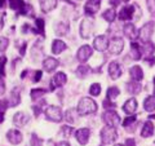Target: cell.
I'll use <instances>...</instances> for the list:
<instances>
[{
  "mask_svg": "<svg viewBox=\"0 0 155 146\" xmlns=\"http://www.w3.org/2000/svg\"><path fill=\"white\" fill-rule=\"evenodd\" d=\"M97 111V104L89 98V97H84L79 101L78 104V113L79 115H88V114H93Z\"/></svg>",
  "mask_w": 155,
  "mask_h": 146,
  "instance_id": "cell-1",
  "label": "cell"
},
{
  "mask_svg": "<svg viewBox=\"0 0 155 146\" xmlns=\"http://www.w3.org/2000/svg\"><path fill=\"white\" fill-rule=\"evenodd\" d=\"M116 137H118V133H116L114 127H109L107 125V127L102 128V131H101V141H102L104 145L114 142Z\"/></svg>",
  "mask_w": 155,
  "mask_h": 146,
  "instance_id": "cell-2",
  "label": "cell"
},
{
  "mask_svg": "<svg viewBox=\"0 0 155 146\" xmlns=\"http://www.w3.org/2000/svg\"><path fill=\"white\" fill-rule=\"evenodd\" d=\"M102 119L109 127H118L120 123V116L115 113L114 110H107L105 111V114L102 115Z\"/></svg>",
  "mask_w": 155,
  "mask_h": 146,
  "instance_id": "cell-3",
  "label": "cell"
},
{
  "mask_svg": "<svg viewBox=\"0 0 155 146\" xmlns=\"http://www.w3.org/2000/svg\"><path fill=\"white\" fill-rule=\"evenodd\" d=\"M45 118L51 121H61L64 115H62V111L60 108H57V106H48L45 109Z\"/></svg>",
  "mask_w": 155,
  "mask_h": 146,
  "instance_id": "cell-4",
  "label": "cell"
},
{
  "mask_svg": "<svg viewBox=\"0 0 155 146\" xmlns=\"http://www.w3.org/2000/svg\"><path fill=\"white\" fill-rule=\"evenodd\" d=\"M153 31H154V22H147L140 28V32H138V36L141 39L142 43H147L150 41V38L153 35Z\"/></svg>",
  "mask_w": 155,
  "mask_h": 146,
  "instance_id": "cell-5",
  "label": "cell"
},
{
  "mask_svg": "<svg viewBox=\"0 0 155 146\" xmlns=\"http://www.w3.org/2000/svg\"><path fill=\"white\" fill-rule=\"evenodd\" d=\"M123 48H124V41L122 38L115 36L111 39L110 45H109V51L111 55H119V53L123 51Z\"/></svg>",
  "mask_w": 155,
  "mask_h": 146,
  "instance_id": "cell-6",
  "label": "cell"
},
{
  "mask_svg": "<svg viewBox=\"0 0 155 146\" xmlns=\"http://www.w3.org/2000/svg\"><path fill=\"white\" fill-rule=\"evenodd\" d=\"M80 36L83 39H88L92 35V31H93V23L89 19H83L80 23Z\"/></svg>",
  "mask_w": 155,
  "mask_h": 146,
  "instance_id": "cell-7",
  "label": "cell"
},
{
  "mask_svg": "<svg viewBox=\"0 0 155 146\" xmlns=\"http://www.w3.org/2000/svg\"><path fill=\"white\" fill-rule=\"evenodd\" d=\"M92 56V48L89 45H83L78 49V53H76V57L78 60L80 62H85L88 61V58Z\"/></svg>",
  "mask_w": 155,
  "mask_h": 146,
  "instance_id": "cell-8",
  "label": "cell"
},
{
  "mask_svg": "<svg viewBox=\"0 0 155 146\" xmlns=\"http://www.w3.org/2000/svg\"><path fill=\"white\" fill-rule=\"evenodd\" d=\"M93 45L98 52H104V51H106L109 48V40H107V38H106L105 35H100V36H97L94 39Z\"/></svg>",
  "mask_w": 155,
  "mask_h": 146,
  "instance_id": "cell-9",
  "label": "cell"
},
{
  "mask_svg": "<svg viewBox=\"0 0 155 146\" xmlns=\"http://www.w3.org/2000/svg\"><path fill=\"white\" fill-rule=\"evenodd\" d=\"M109 75H110V78L113 80H116L120 75H122V67H120V65L116 61L110 62V65H109Z\"/></svg>",
  "mask_w": 155,
  "mask_h": 146,
  "instance_id": "cell-10",
  "label": "cell"
},
{
  "mask_svg": "<svg viewBox=\"0 0 155 146\" xmlns=\"http://www.w3.org/2000/svg\"><path fill=\"white\" fill-rule=\"evenodd\" d=\"M89 134H91V132L88 128H80L75 132V137L80 145H85L89 140Z\"/></svg>",
  "mask_w": 155,
  "mask_h": 146,
  "instance_id": "cell-11",
  "label": "cell"
},
{
  "mask_svg": "<svg viewBox=\"0 0 155 146\" xmlns=\"http://www.w3.org/2000/svg\"><path fill=\"white\" fill-rule=\"evenodd\" d=\"M28 120H30V116L25 113H17L13 116V123L16 124V127H19V128L25 127L26 123H28Z\"/></svg>",
  "mask_w": 155,
  "mask_h": 146,
  "instance_id": "cell-12",
  "label": "cell"
},
{
  "mask_svg": "<svg viewBox=\"0 0 155 146\" xmlns=\"http://www.w3.org/2000/svg\"><path fill=\"white\" fill-rule=\"evenodd\" d=\"M7 138L11 144L18 145V144H21V141H22V133L19 132L18 129H11V131H8V133H7Z\"/></svg>",
  "mask_w": 155,
  "mask_h": 146,
  "instance_id": "cell-13",
  "label": "cell"
},
{
  "mask_svg": "<svg viewBox=\"0 0 155 146\" xmlns=\"http://www.w3.org/2000/svg\"><path fill=\"white\" fill-rule=\"evenodd\" d=\"M101 7V0H88L85 4V13L87 14H94L96 12H98V9Z\"/></svg>",
  "mask_w": 155,
  "mask_h": 146,
  "instance_id": "cell-14",
  "label": "cell"
},
{
  "mask_svg": "<svg viewBox=\"0 0 155 146\" xmlns=\"http://www.w3.org/2000/svg\"><path fill=\"white\" fill-rule=\"evenodd\" d=\"M133 13H134V7L133 5L124 7L122 11L119 12V19H122V21H129V19L133 17Z\"/></svg>",
  "mask_w": 155,
  "mask_h": 146,
  "instance_id": "cell-15",
  "label": "cell"
},
{
  "mask_svg": "<svg viewBox=\"0 0 155 146\" xmlns=\"http://www.w3.org/2000/svg\"><path fill=\"white\" fill-rule=\"evenodd\" d=\"M142 52H143V49H142V47H140L138 43L133 41L132 44H130V57H132V60H134V61L140 60V58L142 57Z\"/></svg>",
  "mask_w": 155,
  "mask_h": 146,
  "instance_id": "cell-16",
  "label": "cell"
},
{
  "mask_svg": "<svg viewBox=\"0 0 155 146\" xmlns=\"http://www.w3.org/2000/svg\"><path fill=\"white\" fill-rule=\"evenodd\" d=\"M58 65H60V62L53 57H47V58H44V61H43V67H44V70L48 72L53 71Z\"/></svg>",
  "mask_w": 155,
  "mask_h": 146,
  "instance_id": "cell-17",
  "label": "cell"
},
{
  "mask_svg": "<svg viewBox=\"0 0 155 146\" xmlns=\"http://www.w3.org/2000/svg\"><path fill=\"white\" fill-rule=\"evenodd\" d=\"M40 2V8L43 12H51L57 7L58 0H39Z\"/></svg>",
  "mask_w": 155,
  "mask_h": 146,
  "instance_id": "cell-18",
  "label": "cell"
},
{
  "mask_svg": "<svg viewBox=\"0 0 155 146\" xmlns=\"http://www.w3.org/2000/svg\"><path fill=\"white\" fill-rule=\"evenodd\" d=\"M129 75H130V78H132V80H136V81H141L143 79V71L140 66L130 67Z\"/></svg>",
  "mask_w": 155,
  "mask_h": 146,
  "instance_id": "cell-19",
  "label": "cell"
},
{
  "mask_svg": "<svg viewBox=\"0 0 155 146\" xmlns=\"http://www.w3.org/2000/svg\"><path fill=\"white\" fill-rule=\"evenodd\" d=\"M124 35L127 36L128 39H132V40L138 36V34H137V31H136V27H134L133 23H130V22L125 23V26H124Z\"/></svg>",
  "mask_w": 155,
  "mask_h": 146,
  "instance_id": "cell-20",
  "label": "cell"
},
{
  "mask_svg": "<svg viewBox=\"0 0 155 146\" xmlns=\"http://www.w3.org/2000/svg\"><path fill=\"white\" fill-rule=\"evenodd\" d=\"M123 110L127 114H133L134 111L137 110V101H136V98H129V100L125 101V104L123 106Z\"/></svg>",
  "mask_w": 155,
  "mask_h": 146,
  "instance_id": "cell-21",
  "label": "cell"
},
{
  "mask_svg": "<svg viewBox=\"0 0 155 146\" xmlns=\"http://www.w3.org/2000/svg\"><path fill=\"white\" fill-rule=\"evenodd\" d=\"M66 81H67V76H66L65 72H57V74L54 75V78H53V80H52V83H53V84H54L56 87H62V85H65Z\"/></svg>",
  "mask_w": 155,
  "mask_h": 146,
  "instance_id": "cell-22",
  "label": "cell"
},
{
  "mask_svg": "<svg viewBox=\"0 0 155 146\" xmlns=\"http://www.w3.org/2000/svg\"><path fill=\"white\" fill-rule=\"evenodd\" d=\"M9 106H17L21 102V96H19V88H14L12 91L11 98H9Z\"/></svg>",
  "mask_w": 155,
  "mask_h": 146,
  "instance_id": "cell-23",
  "label": "cell"
},
{
  "mask_svg": "<svg viewBox=\"0 0 155 146\" xmlns=\"http://www.w3.org/2000/svg\"><path fill=\"white\" fill-rule=\"evenodd\" d=\"M66 49V44L62 40H56L53 41V44H52V52L54 53V55H60L61 52H64Z\"/></svg>",
  "mask_w": 155,
  "mask_h": 146,
  "instance_id": "cell-24",
  "label": "cell"
},
{
  "mask_svg": "<svg viewBox=\"0 0 155 146\" xmlns=\"http://www.w3.org/2000/svg\"><path fill=\"white\" fill-rule=\"evenodd\" d=\"M154 133V124L151 123V121H146V123L143 124V128L141 131V136L142 137H150V136H153Z\"/></svg>",
  "mask_w": 155,
  "mask_h": 146,
  "instance_id": "cell-25",
  "label": "cell"
},
{
  "mask_svg": "<svg viewBox=\"0 0 155 146\" xmlns=\"http://www.w3.org/2000/svg\"><path fill=\"white\" fill-rule=\"evenodd\" d=\"M127 91L129 92L130 95H136V93H138L140 91H141V84H140V81H129L127 83Z\"/></svg>",
  "mask_w": 155,
  "mask_h": 146,
  "instance_id": "cell-26",
  "label": "cell"
},
{
  "mask_svg": "<svg viewBox=\"0 0 155 146\" xmlns=\"http://www.w3.org/2000/svg\"><path fill=\"white\" fill-rule=\"evenodd\" d=\"M69 28L70 27H69V23L67 22H60V23H57V26H56V34L60 36H64L67 34Z\"/></svg>",
  "mask_w": 155,
  "mask_h": 146,
  "instance_id": "cell-27",
  "label": "cell"
},
{
  "mask_svg": "<svg viewBox=\"0 0 155 146\" xmlns=\"http://www.w3.org/2000/svg\"><path fill=\"white\" fill-rule=\"evenodd\" d=\"M143 108L146 111H149V113H153V111L155 110V96H150L145 100Z\"/></svg>",
  "mask_w": 155,
  "mask_h": 146,
  "instance_id": "cell-28",
  "label": "cell"
},
{
  "mask_svg": "<svg viewBox=\"0 0 155 146\" xmlns=\"http://www.w3.org/2000/svg\"><path fill=\"white\" fill-rule=\"evenodd\" d=\"M89 71H91L89 66H87V65H80V66L76 69V75L79 76V78H85L87 75L89 74Z\"/></svg>",
  "mask_w": 155,
  "mask_h": 146,
  "instance_id": "cell-29",
  "label": "cell"
},
{
  "mask_svg": "<svg viewBox=\"0 0 155 146\" xmlns=\"http://www.w3.org/2000/svg\"><path fill=\"white\" fill-rule=\"evenodd\" d=\"M102 17L106 19L107 22H114L115 21V17H116V13L114 9H107V11H105Z\"/></svg>",
  "mask_w": 155,
  "mask_h": 146,
  "instance_id": "cell-30",
  "label": "cell"
},
{
  "mask_svg": "<svg viewBox=\"0 0 155 146\" xmlns=\"http://www.w3.org/2000/svg\"><path fill=\"white\" fill-rule=\"evenodd\" d=\"M119 95H120V91L118 87H110L107 89V98L109 100H115Z\"/></svg>",
  "mask_w": 155,
  "mask_h": 146,
  "instance_id": "cell-31",
  "label": "cell"
},
{
  "mask_svg": "<svg viewBox=\"0 0 155 146\" xmlns=\"http://www.w3.org/2000/svg\"><path fill=\"white\" fill-rule=\"evenodd\" d=\"M47 93V91L45 89H41V88H38V89H32L31 91V98L35 101L38 98H40L41 96H44Z\"/></svg>",
  "mask_w": 155,
  "mask_h": 146,
  "instance_id": "cell-32",
  "label": "cell"
},
{
  "mask_svg": "<svg viewBox=\"0 0 155 146\" xmlns=\"http://www.w3.org/2000/svg\"><path fill=\"white\" fill-rule=\"evenodd\" d=\"M8 104H9V102L7 100H2V101H0V123L4 120V113H5V110L8 109Z\"/></svg>",
  "mask_w": 155,
  "mask_h": 146,
  "instance_id": "cell-33",
  "label": "cell"
},
{
  "mask_svg": "<svg viewBox=\"0 0 155 146\" xmlns=\"http://www.w3.org/2000/svg\"><path fill=\"white\" fill-rule=\"evenodd\" d=\"M35 26H36V32L44 35V19L41 18H36L35 21Z\"/></svg>",
  "mask_w": 155,
  "mask_h": 146,
  "instance_id": "cell-34",
  "label": "cell"
},
{
  "mask_svg": "<svg viewBox=\"0 0 155 146\" xmlns=\"http://www.w3.org/2000/svg\"><path fill=\"white\" fill-rule=\"evenodd\" d=\"M89 93H91L92 96H98V95L101 93V85L97 84V83L92 84L91 88H89Z\"/></svg>",
  "mask_w": 155,
  "mask_h": 146,
  "instance_id": "cell-35",
  "label": "cell"
},
{
  "mask_svg": "<svg viewBox=\"0 0 155 146\" xmlns=\"http://www.w3.org/2000/svg\"><path fill=\"white\" fill-rule=\"evenodd\" d=\"M5 64H7V57L2 56L0 57V76L5 75Z\"/></svg>",
  "mask_w": 155,
  "mask_h": 146,
  "instance_id": "cell-36",
  "label": "cell"
},
{
  "mask_svg": "<svg viewBox=\"0 0 155 146\" xmlns=\"http://www.w3.org/2000/svg\"><path fill=\"white\" fill-rule=\"evenodd\" d=\"M74 113H75V110H74V109H70V110H67V111H66L65 118H66V120L69 121V123H74V121H75Z\"/></svg>",
  "mask_w": 155,
  "mask_h": 146,
  "instance_id": "cell-37",
  "label": "cell"
},
{
  "mask_svg": "<svg viewBox=\"0 0 155 146\" xmlns=\"http://www.w3.org/2000/svg\"><path fill=\"white\" fill-rule=\"evenodd\" d=\"M43 145V141L38 137V136L34 133L31 136V146H41Z\"/></svg>",
  "mask_w": 155,
  "mask_h": 146,
  "instance_id": "cell-38",
  "label": "cell"
},
{
  "mask_svg": "<svg viewBox=\"0 0 155 146\" xmlns=\"http://www.w3.org/2000/svg\"><path fill=\"white\" fill-rule=\"evenodd\" d=\"M72 132V128L71 127H62V129H61V132H60V136H62V137H69L70 136V133Z\"/></svg>",
  "mask_w": 155,
  "mask_h": 146,
  "instance_id": "cell-39",
  "label": "cell"
},
{
  "mask_svg": "<svg viewBox=\"0 0 155 146\" xmlns=\"http://www.w3.org/2000/svg\"><path fill=\"white\" fill-rule=\"evenodd\" d=\"M8 39L7 38H0V52H4L7 49V47H8Z\"/></svg>",
  "mask_w": 155,
  "mask_h": 146,
  "instance_id": "cell-40",
  "label": "cell"
},
{
  "mask_svg": "<svg viewBox=\"0 0 155 146\" xmlns=\"http://www.w3.org/2000/svg\"><path fill=\"white\" fill-rule=\"evenodd\" d=\"M136 121V116L134 115H130V116H128V118H125V120H124V127H128V125H133V123Z\"/></svg>",
  "mask_w": 155,
  "mask_h": 146,
  "instance_id": "cell-41",
  "label": "cell"
},
{
  "mask_svg": "<svg viewBox=\"0 0 155 146\" xmlns=\"http://www.w3.org/2000/svg\"><path fill=\"white\" fill-rule=\"evenodd\" d=\"M147 8H149L150 13L155 17V0H147Z\"/></svg>",
  "mask_w": 155,
  "mask_h": 146,
  "instance_id": "cell-42",
  "label": "cell"
},
{
  "mask_svg": "<svg viewBox=\"0 0 155 146\" xmlns=\"http://www.w3.org/2000/svg\"><path fill=\"white\" fill-rule=\"evenodd\" d=\"M4 92H5V81H4L3 78L0 76V96H3Z\"/></svg>",
  "mask_w": 155,
  "mask_h": 146,
  "instance_id": "cell-43",
  "label": "cell"
},
{
  "mask_svg": "<svg viewBox=\"0 0 155 146\" xmlns=\"http://www.w3.org/2000/svg\"><path fill=\"white\" fill-rule=\"evenodd\" d=\"M41 75H43V72L39 71V70L34 72V81H39V80H40L41 79Z\"/></svg>",
  "mask_w": 155,
  "mask_h": 146,
  "instance_id": "cell-44",
  "label": "cell"
},
{
  "mask_svg": "<svg viewBox=\"0 0 155 146\" xmlns=\"http://www.w3.org/2000/svg\"><path fill=\"white\" fill-rule=\"evenodd\" d=\"M114 106H115V104H114V102H111L109 98L104 101V108H105V109H107V108H114Z\"/></svg>",
  "mask_w": 155,
  "mask_h": 146,
  "instance_id": "cell-45",
  "label": "cell"
},
{
  "mask_svg": "<svg viewBox=\"0 0 155 146\" xmlns=\"http://www.w3.org/2000/svg\"><path fill=\"white\" fill-rule=\"evenodd\" d=\"M44 105V102H41L40 105H38V106H34V113H35V115L38 116L39 114H40V111H41V106Z\"/></svg>",
  "mask_w": 155,
  "mask_h": 146,
  "instance_id": "cell-46",
  "label": "cell"
},
{
  "mask_svg": "<svg viewBox=\"0 0 155 146\" xmlns=\"http://www.w3.org/2000/svg\"><path fill=\"white\" fill-rule=\"evenodd\" d=\"M26 47H27V44H26V43H23V44H22L21 47H19V53H21V56H25Z\"/></svg>",
  "mask_w": 155,
  "mask_h": 146,
  "instance_id": "cell-47",
  "label": "cell"
},
{
  "mask_svg": "<svg viewBox=\"0 0 155 146\" xmlns=\"http://www.w3.org/2000/svg\"><path fill=\"white\" fill-rule=\"evenodd\" d=\"M125 144H127V146H136V141L133 138H127Z\"/></svg>",
  "mask_w": 155,
  "mask_h": 146,
  "instance_id": "cell-48",
  "label": "cell"
},
{
  "mask_svg": "<svg viewBox=\"0 0 155 146\" xmlns=\"http://www.w3.org/2000/svg\"><path fill=\"white\" fill-rule=\"evenodd\" d=\"M56 146H70V144L67 142V141H61V142H58Z\"/></svg>",
  "mask_w": 155,
  "mask_h": 146,
  "instance_id": "cell-49",
  "label": "cell"
},
{
  "mask_svg": "<svg viewBox=\"0 0 155 146\" xmlns=\"http://www.w3.org/2000/svg\"><path fill=\"white\" fill-rule=\"evenodd\" d=\"M4 4H5V0H0V8H2Z\"/></svg>",
  "mask_w": 155,
  "mask_h": 146,
  "instance_id": "cell-50",
  "label": "cell"
},
{
  "mask_svg": "<svg viewBox=\"0 0 155 146\" xmlns=\"http://www.w3.org/2000/svg\"><path fill=\"white\" fill-rule=\"evenodd\" d=\"M3 27V17H0V28Z\"/></svg>",
  "mask_w": 155,
  "mask_h": 146,
  "instance_id": "cell-51",
  "label": "cell"
},
{
  "mask_svg": "<svg viewBox=\"0 0 155 146\" xmlns=\"http://www.w3.org/2000/svg\"><path fill=\"white\" fill-rule=\"evenodd\" d=\"M149 118H155V114L154 115H149Z\"/></svg>",
  "mask_w": 155,
  "mask_h": 146,
  "instance_id": "cell-52",
  "label": "cell"
},
{
  "mask_svg": "<svg viewBox=\"0 0 155 146\" xmlns=\"http://www.w3.org/2000/svg\"><path fill=\"white\" fill-rule=\"evenodd\" d=\"M115 146H125V145H120V144H118V145H115Z\"/></svg>",
  "mask_w": 155,
  "mask_h": 146,
  "instance_id": "cell-53",
  "label": "cell"
},
{
  "mask_svg": "<svg viewBox=\"0 0 155 146\" xmlns=\"http://www.w3.org/2000/svg\"><path fill=\"white\" fill-rule=\"evenodd\" d=\"M154 84H155V78H154ZM154 95H155V92H154Z\"/></svg>",
  "mask_w": 155,
  "mask_h": 146,
  "instance_id": "cell-54",
  "label": "cell"
}]
</instances>
